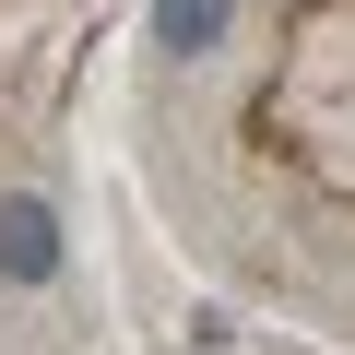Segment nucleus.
<instances>
[{
    "mask_svg": "<svg viewBox=\"0 0 355 355\" xmlns=\"http://www.w3.org/2000/svg\"><path fill=\"white\" fill-rule=\"evenodd\" d=\"M48 272H60V214L36 190H12L0 202V284H48Z\"/></svg>",
    "mask_w": 355,
    "mask_h": 355,
    "instance_id": "1",
    "label": "nucleus"
},
{
    "mask_svg": "<svg viewBox=\"0 0 355 355\" xmlns=\"http://www.w3.org/2000/svg\"><path fill=\"white\" fill-rule=\"evenodd\" d=\"M225 24H237V0H154V48L166 60H214Z\"/></svg>",
    "mask_w": 355,
    "mask_h": 355,
    "instance_id": "2",
    "label": "nucleus"
}]
</instances>
